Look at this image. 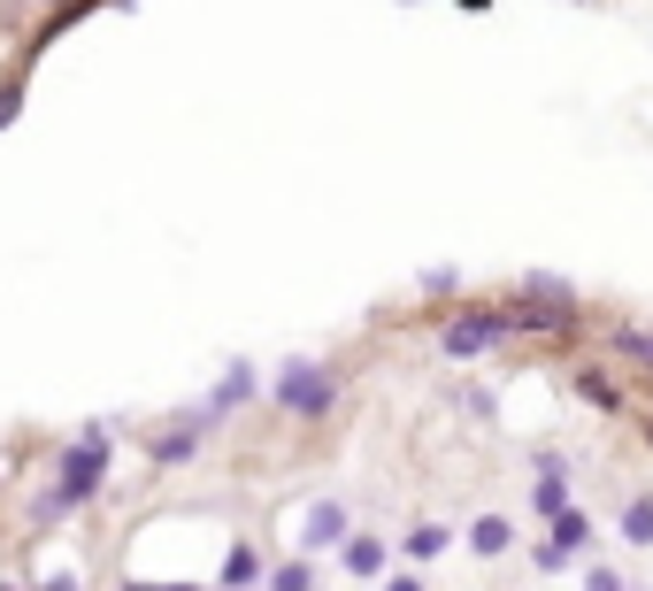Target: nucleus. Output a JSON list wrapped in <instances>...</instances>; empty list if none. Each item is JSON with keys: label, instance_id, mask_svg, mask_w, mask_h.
<instances>
[{"label": "nucleus", "instance_id": "obj_6", "mask_svg": "<svg viewBox=\"0 0 653 591\" xmlns=\"http://www.w3.org/2000/svg\"><path fill=\"white\" fill-rule=\"evenodd\" d=\"M470 546H477V553H492V561H499V553L515 546V530H507V515H485V523L470 530Z\"/></svg>", "mask_w": 653, "mask_h": 591}, {"label": "nucleus", "instance_id": "obj_3", "mask_svg": "<svg viewBox=\"0 0 653 591\" xmlns=\"http://www.w3.org/2000/svg\"><path fill=\"white\" fill-rule=\"evenodd\" d=\"M277 400H285L293 415H324L330 408V369L324 361H293V369L277 377Z\"/></svg>", "mask_w": 653, "mask_h": 591}, {"label": "nucleus", "instance_id": "obj_10", "mask_svg": "<svg viewBox=\"0 0 653 591\" xmlns=\"http://www.w3.org/2000/svg\"><path fill=\"white\" fill-rule=\"evenodd\" d=\"M577 392H584L592 408H623V392H615V384H608L600 369H584V377H577Z\"/></svg>", "mask_w": 653, "mask_h": 591}, {"label": "nucleus", "instance_id": "obj_11", "mask_svg": "<svg viewBox=\"0 0 653 591\" xmlns=\"http://www.w3.org/2000/svg\"><path fill=\"white\" fill-rule=\"evenodd\" d=\"M338 530H346V515H338V507H316V515H308V538H316V546H330Z\"/></svg>", "mask_w": 653, "mask_h": 591}, {"label": "nucleus", "instance_id": "obj_5", "mask_svg": "<svg viewBox=\"0 0 653 591\" xmlns=\"http://www.w3.org/2000/svg\"><path fill=\"white\" fill-rule=\"evenodd\" d=\"M346 577H385V546L377 538H346Z\"/></svg>", "mask_w": 653, "mask_h": 591}, {"label": "nucleus", "instance_id": "obj_13", "mask_svg": "<svg viewBox=\"0 0 653 591\" xmlns=\"http://www.w3.org/2000/svg\"><path fill=\"white\" fill-rule=\"evenodd\" d=\"M8 116H15V93H0V124H8Z\"/></svg>", "mask_w": 653, "mask_h": 591}, {"label": "nucleus", "instance_id": "obj_1", "mask_svg": "<svg viewBox=\"0 0 653 591\" xmlns=\"http://www.w3.org/2000/svg\"><path fill=\"white\" fill-rule=\"evenodd\" d=\"M108 476V431H85L77 453H62V484H54V507H85Z\"/></svg>", "mask_w": 653, "mask_h": 591}, {"label": "nucleus", "instance_id": "obj_9", "mask_svg": "<svg viewBox=\"0 0 653 591\" xmlns=\"http://www.w3.org/2000/svg\"><path fill=\"white\" fill-rule=\"evenodd\" d=\"M246 392H254V369H231V377H223V384H215V400H208V408H215V415H223V408H239V400H246Z\"/></svg>", "mask_w": 653, "mask_h": 591}, {"label": "nucleus", "instance_id": "obj_7", "mask_svg": "<svg viewBox=\"0 0 653 591\" xmlns=\"http://www.w3.org/2000/svg\"><path fill=\"white\" fill-rule=\"evenodd\" d=\"M446 546H454V538H446V523H423V530L408 538V561H439Z\"/></svg>", "mask_w": 653, "mask_h": 591}, {"label": "nucleus", "instance_id": "obj_2", "mask_svg": "<svg viewBox=\"0 0 653 591\" xmlns=\"http://www.w3.org/2000/svg\"><path fill=\"white\" fill-rule=\"evenodd\" d=\"M515 330V307H485V315H454L446 330H439V353L446 361H470V353H485Z\"/></svg>", "mask_w": 653, "mask_h": 591}, {"label": "nucleus", "instance_id": "obj_4", "mask_svg": "<svg viewBox=\"0 0 653 591\" xmlns=\"http://www.w3.org/2000/svg\"><path fill=\"white\" fill-rule=\"evenodd\" d=\"M577 553H584V515H577V507H554V538H546L538 561H546V569H569Z\"/></svg>", "mask_w": 653, "mask_h": 591}, {"label": "nucleus", "instance_id": "obj_12", "mask_svg": "<svg viewBox=\"0 0 653 591\" xmlns=\"http://www.w3.org/2000/svg\"><path fill=\"white\" fill-rule=\"evenodd\" d=\"M246 577L262 584V561H254V553H231V561H223V584H246Z\"/></svg>", "mask_w": 653, "mask_h": 591}, {"label": "nucleus", "instance_id": "obj_8", "mask_svg": "<svg viewBox=\"0 0 653 591\" xmlns=\"http://www.w3.org/2000/svg\"><path fill=\"white\" fill-rule=\"evenodd\" d=\"M623 538H631V546H653V499H631V507H623Z\"/></svg>", "mask_w": 653, "mask_h": 591}]
</instances>
